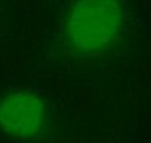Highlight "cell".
Masks as SVG:
<instances>
[{
	"label": "cell",
	"mask_w": 151,
	"mask_h": 143,
	"mask_svg": "<svg viewBox=\"0 0 151 143\" xmlns=\"http://www.w3.org/2000/svg\"><path fill=\"white\" fill-rule=\"evenodd\" d=\"M123 21L119 0H74L66 20L69 45L84 56L101 53L116 40Z\"/></svg>",
	"instance_id": "obj_1"
},
{
	"label": "cell",
	"mask_w": 151,
	"mask_h": 143,
	"mask_svg": "<svg viewBox=\"0 0 151 143\" xmlns=\"http://www.w3.org/2000/svg\"><path fill=\"white\" fill-rule=\"evenodd\" d=\"M46 122V106L31 90H14L0 100V129L16 138H32Z\"/></svg>",
	"instance_id": "obj_2"
}]
</instances>
